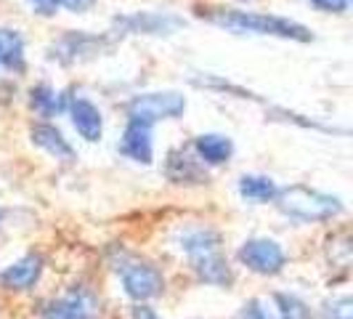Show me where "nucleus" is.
<instances>
[{
	"instance_id": "obj_1",
	"label": "nucleus",
	"mask_w": 353,
	"mask_h": 319,
	"mask_svg": "<svg viewBox=\"0 0 353 319\" xmlns=\"http://www.w3.org/2000/svg\"><path fill=\"white\" fill-rule=\"evenodd\" d=\"M196 14L234 35H268L298 40V43H308L314 37L305 24L274 17V14H255V11H236V8H199Z\"/></svg>"
},
{
	"instance_id": "obj_2",
	"label": "nucleus",
	"mask_w": 353,
	"mask_h": 319,
	"mask_svg": "<svg viewBox=\"0 0 353 319\" xmlns=\"http://www.w3.org/2000/svg\"><path fill=\"white\" fill-rule=\"evenodd\" d=\"M274 202L279 205V211L287 218H295V221H303V224L332 221V218H337L343 213V202L337 197L324 195V192L311 189V186H303V184L279 189Z\"/></svg>"
},
{
	"instance_id": "obj_3",
	"label": "nucleus",
	"mask_w": 353,
	"mask_h": 319,
	"mask_svg": "<svg viewBox=\"0 0 353 319\" xmlns=\"http://www.w3.org/2000/svg\"><path fill=\"white\" fill-rule=\"evenodd\" d=\"M186 112V96L178 90H154V93H139L128 102V120L154 125L159 120H176Z\"/></svg>"
},
{
	"instance_id": "obj_4",
	"label": "nucleus",
	"mask_w": 353,
	"mask_h": 319,
	"mask_svg": "<svg viewBox=\"0 0 353 319\" xmlns=\"http://www.w3.org/2000/svg\"><path fill=\"white\" fill-rule=\"evenodd\" d=\"M117 274L123 280L125 293L133 301H152L162 296L165 290V277L157 266H152L149 261H139V258H125L123 264L117 266Z\"/></svg>"
},
{
	"instance_id": "obj_5",
	"label": "nucleus",
	"mask_w": 353,
	"mask_h": 319,
	"mask_svg": "<svg viewBox=\"0 0 353 319\" xmlns=\"http://www.w3.org/2000/svg\"><path fill=\"white\" fill-rule=\"evenodd\" d=\"M109 48H112V37L88 35V32H67V35H61L53 43L48 56L59 64H74V61H85V59H93V56H101Z\"/></svg>"
},
{
	"instance_id": "obj_6",
	"label": "nucleus",
	"mask_w": 353,
	"mask_h": 319,
	"mask_svg": "<svg viewBox=\"0 0 353 319\" xmlns=\"http://www.w3.org/2000/svg\"><path fill=\"white\" fill-rule=\"evenodd\" d=\"M239 264L248 266L250 271L255 274H263V277H274L279 274L287 264V253L279 242L268 240V237H255V240H248L239 253H236Z\"/></svg>"
},
{
	"instance_id": "obj_7",
	"label": "nucleus",
	"mask_w": 353,
	"mask_h": 319,
	"mask_svg": "<svg viewBox=\"0 0 353 319\" xmlns=\"http://www.w3.org/2000/svg\"><path fill=\"white\" fill-rule=\"evenodd\" d=\"M181 27V17L159 11H136L114 19V35H173Z\"/></svg>"
},
{
	"instance_id": "obj_8",
	"label": "nucleus",
	"mask_w": 353,
	"mask_h": 319,
	"mask_svg": "<svg viewBox=\"0 0 353 319\" xmlns=\"http://www.w3.org/2000/svg\"><path fill=\"white\" fill-rule=\"evenodd\" d=\"M70 120L74 125V130L85 139V142L96 144L101 136H104V117H101V112H99V106L88 102V99H72L70 104Z\"/></svg>"
},
{
	"instance_id": "obj_9",
	"label": "nucleus",
	"mask_w": 353,
	"mask_h": 319,
	"mask_svg": "<svg viewBox=\"0 0 353 319\" xmlns=\"http://www.w3.org/2000/svg\"><path fill=\"white\" fill-rule=\"evenodd\" d=\"M120 155H125L133 162H141L149 165L154 157V149H152V125L139 123V120H128L123 133V142H120Z\"/></svg>"
},
{
	"instance_id": "obj_10",
	"label": "nucleus",
	"mask_w": 353,
	"mask_h": 319,
	"mask_svg": "<svg viewBox=\"0 0 353 319\" xmlns=\"http://www.w3.org/2000/svg\"><path fill=\"white\" fill-rule=\"evenodd\" d=\"M40 274H43V258L30 253L0 271V284L6 290H30L37 284Z\"/></svg>"
},
{
	"instance_id": "obj_11",
	"label": "nucleus",
	"mask_w": 353,
	"mask_h": 319,
	"mask_svg": "<svg viewBox=\"0 0 353 319\" xmlns=\"http://www.w3.org/2000/svg\"><path fill=\"white\" fill-rule=\"evenodd\" d=\"M189 261H192V271L196 274L199 282L212 284V287H231L234 284V271H231L229 261L221 255V250L194 255Z\"/></svg>"
},
{
	"instance_id": "obj_12",
	"label": "nucleus",
	"mask_w": 353,
	"mask_h": 319,
	"mask_svg": "<svg viewBox=\"0 0 353 319\" xmlns=\"http://www.w3.org/2000/svg\"><path fill=\"white\" fill-rule=\"evenodd\" d=\"M165 176L173 184H186V186H194V184H208V171L199 160L189 157L186 152L173 149L168 152L165 160Z\"/></svg>"
},
{
	"instance_id": "obj_13",
	"label": "nucleus",
	"mask_w": 353,
	"mask_h": 319,
	"mask_svg": "<svg viewBox=\"0 0 353 319\" xmlns=\"http://www.w3.org/2000/svg\"><path fill=\"white\" fill-rule=\"evenodd\" d=\"M30 139H32V144L40 146L43 152H48L51 157L64 160V162H72V160H74V149H72V144L64 139V133H61L56 125H51V123L32 125Z\"/></svg>"
},
{
	"instance_id": "obj_14",
	"label": "nucleus",
	"mask_w": 353,
	"mask_h": 319,
	"mask_svg": "<svg viewBox=\"0 0 353 319\" xmlns=\"http://www.w3.org/2000/svg\"><path fill=\"white\" fill-rule=\"evenodd\" d=\"M194 149L205 165H223L234 155V142L223 133H202L194 142Z\"/></svg>"
},
{
	"instance_id": "obj_15",
	"label": "nucleus",
	"mask_w": 353,
	"mask_h": 319,
	"mask_svg": "<svg viewBox=\"0 0 353 319\" xmlns=\"http://www.w3.org/2000/svg\"><path fill=\"white\" fill-rule=\"evenodd\" d=\"M43 319H90V301L83 293H72L43 306Z\"/></svg>"
},
{
	"instance_id": "obj_16",
	"label": "nucleus",
	"mask_w": 353,
	"mask_h": 319,
	"mask_svg": "<svg viewBox=\"0 0 353 319\" xmlns=\"http://www.w3.org/2000/svg\"><path fill=\"white\" fill-rule=\"evenodd\" d=\"M181 245L178 248L183 250L189 258H194V255H205V253H215V250H221V234L212 229H189L181 234V240H178Z\"/></svg>"
},
{
	"instance_id": "obj_17",
	"label": "nucleus",
	"mask_w": 353,
	"mask_h": 319,
	"mask_svg": "<svg viewBox=\"0 0 353 319\" xmlns=\"http://www.w3.org/2000/svg\"><path fill=\"white\" fill-rule=\"evenodd\" d=\"M0 64L11 72H24V40L17 30L0 27Z\"/></svg>"
},
{
	"instance_id": "obj_18",
	"label": "nucleus",
	"mask_w": 353,
	"mask_h": 319,
	"mask_svg": "<svg viewBox=\"0 0 353 319\" xmlns=\"http://www.w3.org/2000/svg\"><path fill=\"white\" fill-rule=\"evenodd\" d=\"M279 186L274 184V178L268 176H242L239 178V195L248 202L263 205V202H274L276 200Z\"/></svg>"
},
{
	"instance_id": "obj_19",
	"label": "nucleus",
	"mask_w": 353,
	"mask_h": 319,
	"mask_svg": "<svg viewBox=\"0 0 353 319\" xmlns=\"http://www.w3.org/2000/svg\"><path fill=\"white\" fill-rule=\"evenodd\" d=\"M30 104L35 112H40L43 117H53V115H59L61 109H67V102H64V96L61 93H56L51 86H35V88L30 90Z\"/></svg>"
},
{
	"instance_id": "obj_20",
	"label": "nucleus",
	"mask_w": 353,
	"mask_h": 319,
	"mask_svg": "<svg viewBox=\"0 0 353 319\" xmlns=\"http://www.w3.org/2000/svg\"><path fill=\"white\" fill-rule=\"evenodd\" d=\"M321 319H353V301L348 296L327 301L321 306Z\"/></svg>"
},
{
	"instance_id": "obj_21",
	"label": "nucleus",
	"mask_w": 353,
	"mask_h": 319,
	"mask_svg": "<svg viewBox=\"0 0 353 319\" xmlns=\"http://www.w3.org/2000/svg\"><path fill=\"white\" fill-rule=\"evenodd\" d=\"M308 3L324 14H345L351 8V0H308Z\"/></svg>"
},
{
	"instance_id": "obj_22",
	"label": "nucleus",
	"mask_w": 353,
	"mask_h": 319,
	"mask_svg": "<svg viewBox=\"0 0 353 319\" xmlns=\"http://www.w3.org/2000/svg\"><path fill=\"white\" fill-rule=\"evenodd\" d=\"M30 3V8L40 14V17H53L56 14V8L61 6V0H27Z\"/></svg>"
},
{
	"instance_id": "obj_23",
	"label": "nucleus",
	"mask_w": 353,
	"mask_h": 319,
	"mask_svg": "<svg viewBox=\"0 0 353 319\" xmlns=\"http://www.w3.org/2000/svg\"><path fill=\"white\" fill-rule=\"evenodd\" d=\"M64 8H70L72 14H85L96 6V0H61Z\"/></svg>"
},
{
	"instance_id": "obj_24",
	"label": "nucleus",
	"mask_w": 353,
	"mask_h": 319,
	"mask_svg": "<svg viewBox=\"0 0 353 319\" xmlns=\"http://www.w3.org/2000/svg\"><path fill=\"white\" fill-rule=\"evenodd\" d=\"M130 319H159V314L152 306H146V303H136L130 309Z\"/></svg>"
},
{
	"instance_id": "obj_25",
	"label": "nucleus",
	"mask_w": 353,
	"mask_h": 319,
	"mask_svg": "<svg viewBox=\"0 0 353 319\" xmlns=\"http://www.w3.org/2000/svg\"><path fill=\"white\" fill-rule=\"evenodd\" d=\"M0 221H3V208H0Z\"/></svg>"
}]
</instances>
